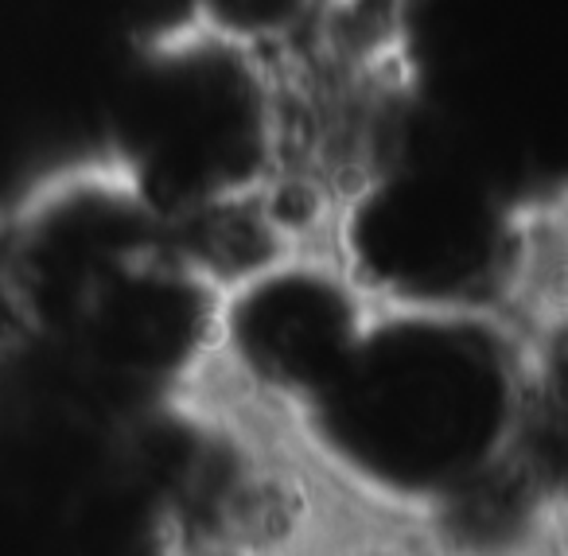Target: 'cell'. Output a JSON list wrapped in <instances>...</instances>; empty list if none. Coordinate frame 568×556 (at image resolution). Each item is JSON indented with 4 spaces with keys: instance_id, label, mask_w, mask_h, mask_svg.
Masks as SVG:
<instances>
[{
    "instance_id": "cell-1",
    "label": "cell",
    "mask_w": 568,
    "mask_h": 556,
    "mask_svg": "<svg viewBox=\"0 0 568 556\" xmlns=\"http://www.w3.org/2000/svg\"><path fill=\"white\" fill-rule=\"evenodd\" d=\"M335 0H187V28L261 59L296 71L324 40Z\"/></svg>"
},
{
    "instance_id": "cell-3",
    "label": "cell",
    "mask_w": 568,
    "mask_h": 556,
    "mask_svg": "<svg viewBox=\"0 0 568 556\" xmlns=\"http://www.w3.org/2000/svg\"><path fill=\"white\" fill-rule=\"evenodd\" d=\"M203 556H242V553H234V548H219V553H203Z\"/></svg>"
},
{
    "instance_id": "cell-2",
    "label": "cell",
    "mask_w": 568,
    "mask_h": 556,
    "mask_svg": "<svg viewBox=\"0 0 568 556\" xmlns=\"http://www.w3.org/2000/svg\"><path fill=\"white\" fill-rule=\"evenodd\" d=\"M304 556H440V548L394 514H355L351 522H324Z\"/></svg>"
}]
</instances>
